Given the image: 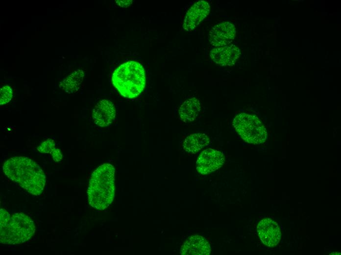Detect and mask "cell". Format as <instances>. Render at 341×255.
Returning a JSON list of instances; mask_svg holds the SVG:
<instances>
[{
  "label": "cell",
  "instance_id": "obj_1",
  "mask_svg": "<svg viewBox=\"0 0 341 255\" xmlns=\"http://www.w3.org/2000/svg\"><path fill=\"white\" fill-rule=\"evenodd\" d=\"M2 169L7 178L30 194L37 196L43 192L46 177L40 166L32 159L13 156L4 163Z\"/></svg>",
  "mask_w": 341,
  "mask_h": 255
},
{
  "label": "cell",
  "instance_id": "obj_2",
  "mask_svg": "<svg viewBox=\"0 0 341 255\" xmlns=\"http://www.w3.org/2000/svg\"><path fill=\"white\" fill-rule=\"evenodd\" d=\"M115 168L111 164L98 166L92 174L87 190L89 204L99 210L113 202L115 193Z\"/></svg>",
  "mask_w": 341,
  "mask_h": 255
},
{
  "label": "cell",
  "instance_id": "obj_3",
  "mask_svg": "<svg viewBox=\"0 0 341 255\" xmlns=\"http://www.w3.org/2000/svg\"><path fill=\"white\" fill-rule=\"evenodd\" d=\"M112 81L113 86L122 97L135 98L142 92L146 86L145 69L138 62L126 61L114 70Z\"/></svg>",
  "mask_w": 341,
  "mask_h": 255
},
{
  "label": "cell",
  "instance_id": "obj_4",
  "mask_svg": "<svg viewBox=\"0 0 341 255\" xmlns=\"http://www.w3.org/2000/svg\"><path fill=\"white\" fill-rule=\"evenodd\" d=\"M35 232L33 221L23 213L10 214L0 210V241L3 244H20L30 239Z\"/></svg>",
  "mask_w": 341,
  "mask_h": 255
},
{
  "label": "cell",
  "instance_id": "obj_5",
  "mask_svg": "<svg viewBox=\"0 0 341 255\" xmlns=\"http://www.w3.org/2000/svg\"><path fill=\"white\" fill-rule=\"evenodd\" d=\"M233 125L243 140L248 143L260 144L267 139L265 126L254 115L240 113L234 117Z\"/></svg>",
  "mask_w": 341,
  "mask_h": 255
},
{
  "label": "cell",
  "instance_id": "obj_6",
  "mask_svg": "<svg viewBox=\"0 0 341 255\" xmlns=\"http://www.w3.org/2000/svg\"><path fill=\"white\" fill-rule=\"evenodd\" d=\"M224 161V156L221 152L207 149L202 152L198 157L196 168L201 174H209L221 167Z\"/></svg>",
  "mask_w": 341,
  "mask_h": 255
},
{
  "label": "cell",
  "instance_id": "obj_7",
  "mask_svg": "<svg viewBox=\"0 0 341 255\" xmlns=\"http://www.w3.org/2000/svg\"><path fill=\"white\" fill-rule=\"evenodd\" d=\"M257 230L258 236L266 246L274 247L281 238V232L277 223L269 218L261 220L258 224Z\"/></svg>",
  "mask_w": 341,
  "mask_h": 255
},
{
  "label": "cell",
  "instance_id": "obj_8",
  "mask_svg": "<svg viewBox=\"0 0 341 255\" xmlns=\"http://www.w3.org/2000/svg\"><path fill=\"white\" fill-rule=\"evenodd\" d=\"M236 28L229 22H222L215 25L209 32V41L215 47H222L231 43L236 36Z\"/></svg>",
  "mask_w": 341,
  "mask_h": 255
},
{
  "label": "cell",
  "instance_id": "obj_9",
  "mask_svg": "<svg viewBox=\"0 0 341 255\" xmlns=\"http://www.w3.org/2000/svg\"><path fill=\"white\" fill-rule=\"evenodd\" d=\"M210 6L205 0L195 3L188 10L183 24V28L186 31L193 30L209 13Z\"/></svg>",
  "mask_w": 341,
  "mask_h": 255
},
{
  "label": "cell",
  "instance_id": "obj_10",
  "mask_svg": "<svg viewBox=\"0 0 341 255\" xmlns=\"http://www.w3.org/2000/svg\"><path fill=\"white\" fill-rule=\"evenodd\" d=\"M116 109L113 103L105 99L98 102L93 109V119L95 124L100 127H106L114 121Z\"/></svg>",
  "mask_w": 341,
  "mask_h": 255
},
{
  "label": "cell",
  "instance_id": "obj_11",
  "mask_svg": "<svg viewBox=\"0 0 341 255\" xmlns=\"http://www.w3.org/2000/svg\"><path fill=\"white\" fill-rule=\"evenodd\" d=\"M241 55L240 49L234 45L215 47L210 51L211 59L222 66L234 65Z\"/></svg>",
  "mask_w": 341,
  "mask_h": 255
},
{
  "label": "cell",
  "instance_id": "obj_12",
  "mask_svg": "<svg viewBox=\"0 0 341 255\" xmlns=\"http://www.w3.org/2000/svg\"><path fill=\"white\" fill-rule=\"evenodd\" d=\"M211 248L210 244L203 236L193 235L182 245L180 253L182 255H209Z\"/></svg>",
  "mask_w": 341,
  "mask_h": 255
},
{
  "label": "cell",
  "instance_id": "obj_13",
  "mask_svg": "<svg viewBox=\"0 0 341 255\" xmlns=\"http://www.w3.org/2000/svg\"><path fill=\"white\" fill-rule=\"evenodd\" d=\"M209 143L208 136L202 133H195L188 135L183 143L184 150L190 153H195Z\"/></svg>",
  "mask_w": 341,
  "mask_h": 255
},
{
  "label": "cell",
  "instance_id": "obj_14",
  "mask_svg": "<svg viewBox=\"0 0 341 255\" xmlns=\"http://www.w3.org/2000/svg\"><path fill=\"white\" fill-rule=\"evenodd\" d=\"M200 109L199 101L196 98H192L185 101L181 105L179 109V115L183 121L192 122L198 116Z\"/></svg>",
  "mask_w": 341,
  "mask_h": 255
},
{
  "label": "cell",
  "instance_id": "obj_15",
  "mask_svg": "<svg viewBox=\"0 0 341 255\" xmlns=\"http://www.w3.org/2000/svg\"><path fill=\"white\" fill-rule=\"evenodd\" d=\"M84 76V72L82 70H75L60 82L59 87L67 93H75L79 89Z\"/></svg>",
  "mask_w": 341,
  "mask_h": 255
},
{
  "label": "cell",
  "instance_id": "obj_16",
  "mask_svg": "<svg viewBox=\"0 0 341 255\" xmlns=\"http://www.w3.org/2000/svg\"><path fill=\"white\" fill-rule=\"evenodd\" d=\"M13 91L9 85H4L0 89V104L8 103L13 97Z\"/></svg>",
  "mask_w": 341,
  "mask_h": 255
},
{
  "label": "cell",
  "instance_id": "obj_17",
  "mask_svg": "<svg viewBox=\"0 0 341 255\" xmlns=\"http://www.w3.org/2000/svg\"><path fill=\"white\" fill-rule=\"evenodd\" d=\"M55 148V143L54 140L52 139L48 138L38 147L37 151L43 153H51Z\"/></svg>",
  "mask_w": 341,
  "mask_h": 255
},
{
  "label": "cell",
  "instance_id": "obj_18",
  "mask_svg": "<svg viewBox=\"0 0 341 255\" xmlns=\"http://www.w3.org/2000/svg\"><path fill=\"white\" fill-rule=\"evenodd\" d=\"M51 154L53 160L55 162H59L62 159V154L59 149H54L51 153Z\"/></svg>",
  "mask_w": 341,
  "mask_h": 255
},
{
  "label": "cell",
  "instance_id": "obj_19",
  "mask_svg": "<svg viewBox=\"0 0 341 255\" xmlns=\"http://www.w3.org/2000/svg\"><path fill=\"white\" fill-rule=\"evenodd\" d=\"M132 0H117L116 2L121 7H126L132 3Z\"/></svg>",
  "mask_w": 341,
  "mask_h": 255
}]
</instances>
